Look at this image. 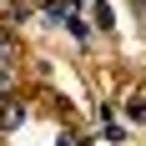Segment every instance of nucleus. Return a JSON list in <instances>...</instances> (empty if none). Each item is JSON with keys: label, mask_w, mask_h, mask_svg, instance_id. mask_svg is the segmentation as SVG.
I'll list each match as a JSON object with an SVG mask.
<instances>
[{"label": "nucleus", "mask_w": 146, "mask_h": 146, "mask_svg": "<svg viewBox=\"0 0 146 146\" xmlns=\"http://www.w3.org/2000/svg\"><path fill=\"white\" fill-rule=\"evenodd\" d=\"M25 121V101H15V96H5L0 101V131H15Z\"/></svg>", "instance_id": "f257e3e1"}, {"label": "nucleus", "mask_w": 146, "mask_h": 146, "mask_svg": "<svg viewBox=\"0 0 146 146\" xmlns=\"http://www.w3.org/2000/svg\"><path fill=\"white\" fill-rule=\"evenodd\" d=\"M131 121H146V96H136V101H131Z\"/></svg>", "instance_id": "39448f33"}, {"label": "nucleus", "mask_w": 146, "mask_h": 146, "mask_svg": "<svg viewBox=\"0 0 146 146\" xmlns=\"http://www.w3.org/2000/svg\"><path fill=\"white\" fill-rule=\"evenodd\" d=\"M10 60H15V40L0 30V66H10Z\"/></svg>", "instance_id": "f03ea898"}, {"label": "nucleus", "mask_w": 146, "mask_h": 146, "mask_svg": "<svg viewBox=\"0 0 146 146\" xmlns=\"http://www.w3.org/2000/svg\"><path fill=\"white\" fill-rule=\"evenodd\" d=\"M56 146H91V141H86V136H76V131H71V136H60Z\"/></svg>", "instance_id": "423d86ee"}, {"label": "nucleus", "mask_w": 146, "mask_h": 146, "mask_svg": "<svg viewBox=\"0 0 146 146\" xmlns=\"http://www.w3.org/2000/svg\"><path fill=\"white\" fill-rule=\"evenodd\" d=\"M10 86H15V71H10V66H0V96H10Z\"/></svg>", "instance_id": "20e7f679"}, {"label": "nucleus", "mask_w": 146, "mask_h": 146, "mask_svg": "<svg viewBox=\"0 0 146 146\" xmlns=\"http://www.w3.org/2000/svg\"><path fill=\"white\" fill-rule=\"evenodd\" d=\"M86 30H91L86 20H81V15H71V25H66V35H76V40H86Z\"/></svg>", "instance_id": "7ed1b4c3"}]
</instances>
